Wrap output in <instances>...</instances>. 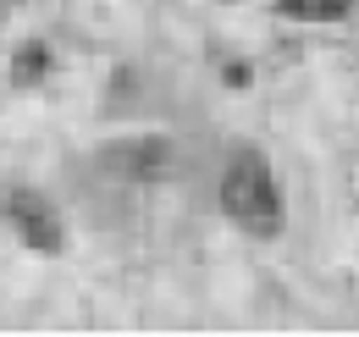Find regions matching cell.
I'll return each instance as SVG.
<instances>
[{
    "label": "cell",
    "mask_w": 359,
    "mask_h": 337,
    "mask_svg": "<svg viewBox=\"0 0 359 337\" xmlns=\"http://www.w3.org/2000/svg\"><path fill=\"white\" fill-rule=\"evenodd\" d=\"M94 161H100L105 177H122V183H161V177H172V166H177V150H172V138L144 133V138H116V144H105Z\"/></svg>",
    "instance_id": "obj_2"
},
{
    "label": "cell",
    "mask_w": 359,
    "mask_h": 337,
    "mask_svg": "<svg viewBox=\"0 0 359 337\" xmlns=\"http://www.w3.org/2000/svg\"><path fill=\"white\" fill-rule=\"evenodd\" d=\"M6 221L17 227V238H22L28 249H39V254H55L67 244V227H61L55 205H50L39 188H11V194H6Z\"/></svg>",
    "instance_id": "obj_3"
},
{
    "label": "cell",
    "mask_w": 359,
    "mask_h": 337,
    "mask_svg": "<svg viewBox=\"0 0 359 337\" xmlns=\"http://www.w3.org/2000/svg\"><path fill=\"white\" fill-rule=\"evenodd\" d=\"M222 211L255 232V238H276L282 227V194H276V177H271V161L260 150H232L226 155V171H222Z\"/></svg>",
    "instance_id": "obj_1"
},
{
    "label": "cell",
    "mask_w": 359,
    "mask_h": 337,
    "mask_svg": "<svg viewBox=\"0 0 359 337\" xmlns=\"http://www.w3.org/2000/svg\"><path fill=\"white\" fill-rule=\"evenodd\" d=\"M45 67H50V50L34 39L17 61H11V78H17V84H39V78H45Z\"/></svg>",
    "instance_id": "obj_5"
},
{
    "label": "cell",
    "mask_w": 359,
    "mask_h": 337,
    "mask_svg": "<svg viewBox=\"0 0 359 337\" xmlns=\"http://www.w3.org/2000/svg\"><path fill=\"white\" fill-rule=\"evenodd\" d=\"M6 6H11V0H0V22H6Z\"/></svg>",
    "instance_id": "obj_6"
},
{
    "label": "cell",
    "mask_w": 359,
    "mask_h": 337,
    "mask_svg": "<svg viewBox=\"0 0 359 337\" xmlns=\"http://www.w3.org/2000/svg\"><path fill=\"white\" fill-rule=\"evenodd\" d=\"M276 11L304 17V22H337V17H348V0H276Z\"/></svg>",
    "instance_id": "obj_4"
}]
</instances>
